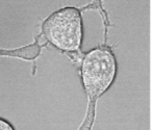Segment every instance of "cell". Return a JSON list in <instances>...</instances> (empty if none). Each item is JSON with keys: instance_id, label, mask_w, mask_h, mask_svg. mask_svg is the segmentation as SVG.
<instances>
[{"instance_id": "cell-1", "label": "cell", "mask_w": 152, "mask_h": 130, "mask_svg": "<svg viewBox=\"0 0 152 130\" xmlns=\"http://www.w3.org/2000/svg\"><path fill=\"white\" fill-rule=\"evenodd\" d=\"M77 65L87 97V111L78 130H93L97 103L116 81L118 61L113 47L104 43L83 53Z\"/></svg>"}, {"instance_id": "cell-2", "label": "cell", "mask_w": 152, "mask_h": 130, "mask_svg": "<svg viewBox=\"0 0 152 130\" xmlns=\"http://www.w3.org/2000/svg\"><path fill=\"white\" fill-rule=\"evenodd\" d=\"M44 45L52 47L68 55L74 64L83 56V21L81 9L76 7H65L53 12L41 24L39 34Z\"/></svg>"}, {"instance_id": "cell-3", "label": "cell", "mask_w": 152, "mask_h": 130, "mask_svg": "<svg viewBox=\"0 0 152 130\" xmlns=\"http://www.w3.org/2000/svg\"><path fill=\"white\" fill-rule=\"evenodd\" d=\"M45 45L41 42L39 36L37 37L34 43L20 48L2 49L0 48V57H11V58L22 59L25 61H34L40 56L42 48Z\"/></svg>"}, {"instance_id": "cell-4", "label": "cell", "mask_w": 152, "mask_h": 130, "mask_svg": "<svg viewBox=\"0 0 152 130\" xmlns=\"http://www.w3.org/2000/svg\"><path fill=\"white\" fill-rule=\"evenodd\" d=\"M0 130H16L14 125L4 118L0 117Z\"/></svg>"}]
</instances>
